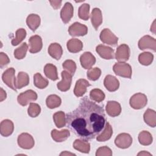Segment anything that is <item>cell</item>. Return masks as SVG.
I'll return each mask as SVG.
<instances>
[{"mask_svg":"<svg viewBox=\"0 0 156 156\" xmlns=\"http://www.w3.org/2000/svg\"><path fill=\"white\" fill-rule=\"evenodd\" d=\"M51 137L55 142H63L65 141L70 135V132L68 129H63L62 130H57L53 129L51 133Z\"/></svg>","mask_w":156,"mask_h":156,"instance_id":"obj_22","label":"cell"},{"mask_svg":"<svg viewBox=\"0 0 156 156\" xmlns=\"http://www.w3.org/2000/svg\"><path fill=\"white\" fill-rule=\"evenodd\" d=\"M62 103L61 98L56 94H51L48 96L46 99L47 107L50 109L58 107Z\"/></svg>","mask_w":156,"mask_h":156,"instance_id":"obj_31","label":"cell"},{"mask_svg":"<svg viewBox=\"0 0 156 156\" xmlns=\"http://www.w3.org/2000/svg\"><path fill=\"white\" fill-rule=\"evenodd\" d=\"M101 70L97 67L90 69L87 73V76L88 79L93 81H95L98 80L101 76Z\"/></svg>","mask_w":156,"mask_h":156,"instance_id":"obj_41","label":"cell"},{"mask_svg":"<svg viewBox=\"0 0 156 156\" xmlns=\"http://www.w3.org/2000/svg\"><path fill=\"white\" fill-rule=\"evenodd\" d=\"M60 155H76V154L71 153V152H67V151H64V152H62V153H60Z\"/></svg>","mask_w":156,"mask_h":156,"instance_id":"obj_49","label":"cell"},{"mask_svg":"<svg viewBox=\"0 0 156 156\" xmlns=\"http://www.w3.org/2000/svg\"><path fill=\"white\" fill-rule=\"evenodd\" d=\"M26 31L23 28H20L17 29L15 32V38L12 39L11 43L13 46H17L26 37Z\"/></svg>","mask_w":156,"mask_h":156,"instance_id":"obj_39","label":"cell"},{"mask_svg":"<svg viewBox=\"0 0 156 156\" xmlns=\"http://www.w3.org/2000/svg\"><path fill=\"white\" fill-rule=\"evenodd\" d=\"M28 49V46L26 43H23L20 47L17 48L14 51V56L18 60H21L24 58L26 55Z\"/></svg>","mask_w":156,"mask_h":156,"instance_id":"obj_37","label":"cell"},{"mask_svg":"<svg viewBox=\"0 0 156 156\" xmlns=\"http://www.w3.org/2000/svg\"><path fill=\"white\" fill-rule=\"evenodd\" d=\"M29 83V77L27 73L25 72H19L16 78L15 85L16 89H21L24 87L28 85Z\"/></svg>","mask_w":156,"mask_h":156,"instance_id":"obj_30","label":"cell"},{"mask_svg":"<svg viewBox=\"0 0 156 156\" xmlns=\"http://www.w3.org/2000/svg\"><path fill=\"white\" fill-rule=\"evenodd\" d=\"M62 80L58 82L57 87L61 91H66L69 90L72 82V75L66 71H63L61 73Z\"/></svg>","mask_w":156,"mask_h":156,"instance_id":"obj_12","label":"cell"},{"mask_svg":"<svg viewBox=\"0 0 156 156\" xmlns=\"http://www.w3.org/2000/svg\"><path fill=\"white\" fill-rule=\"evenodd\" d=\"M51 6L55 10L59 9L62 5V1H49Z\"/></svg>","mask_w":156,"mask_h":156,"instance_id":"obj_45","label":"cell"},{"mask_svg":"<svg viewBox=\"0 0 156 156\" xmlns=\"http://www.w3.org/2000/svg\"><path fill=\"white\" fill-rule=\"evenodd\" d=\"M44 73L48 78L52 80L55 81L58 79L57 68L53 64L47 63L44 67Z\"/></svg>","mask_w":156,"mask_h":156,"instance_id":"obj_29","label":"cell"},{"mask_svg":"<svg viewBox=\"0 0 156 156\" xmlns=\"http://www.w3.org/2000/svg\"><path fill=\"white\" fill-rule=\"evenodd\" d=\"M48 54L55 60H59L63 54V49L57 43H51L48 48Z\"/></svg>","mask_w":156,"mask_h":156,"instance_id":"obj_24","label":"cell"},{"mask_svg":"<svg viewBox=\"0 0 156 156\" xmlns=\"http://www.w3.org/2000/svg\"><path fill=\"white\" fill-rule=\"evenodd\" d=\"M130 48L126 44L119 45L115 53V58L119 62H124L129 60L130 57Z\"/></svg>","mask_w":156,"mask_h":156,"instance_id":"obj_11","label":"cell"},{"mask_svg":"<svg viewBox=\"0 0 156 156\" xmlns=\"http://www.w3.org/2000/svg\"><path fill=\"white\" fill-rule=\"evenodd\" d=\"M96 156H103V155H107L111 156L112 155V150L107 146H102L98 148L96 152Z\"/></svg>","mask_w":156,"mask_h":156,"instance_id":"obj_43","label":"cell"},{"mask_svg":"<svg viewBox=\"0 0 156 156\" xmlns=\"http://www.w3.org/2000/svg\"><path fill=\"white\" fill-rule=\"evenodd\" d=\"M10 63V59L7 55L4 52H0V67L3 68Z\"/></svg>","mask_w":156,"mask_h":156,"instance_id":"obj_44","label":"cell"},{"mask_svg":"<svg viewBox=\"0 0 156 156\" xmlns=\"http://www.w3.org/2000/svg\"><path fill=\"white\" fill-rule=\"evenodd\" d=\"M2 81L11 89L16 91V88L15 85L16 78H15V70L13 68H9L7 69L2 75Z\"/></svg>","mask_w":156,"mask_h":156,"instance_id":"obj_6","label":"cell"},{"mask_svg":"<svg viewBox=\"0 0 156 156\" xmlns=\"http://www.w3.org/2000/svg\"><path fill=\"white\" fill-rule=\"evenodd\" d=\"M138 155H152V154L148 152H146L145 151H143L140 152H139L138 154Z\"/></svg>","mask_w":156,"mask_h":156,"instance_id":"obj_48","label":"cell"},{"mask_svg":"<svg viewBox=\"0 0 156 156\" xmlns=\"http://www.w3.org/2000/svg\"><path fill=\"white\" fill-rule=\"evenodd\" d=\"M96 51L104 59L110 60L114 58V50L109 46L99 44L96 48Z\"/></svg>","mask_w":156,"mask_h":156,"instance_id":"obj_16","label":"cell"},{"mask_svg":"<svg viewBox=\"0 0 156 156\" xmlns=\"http://www.w3.org/2000/svg\"><path fill=\"white\" fill-rule=\"evenodd\" d=\"M150 30L153 33V34H155V20L154 21L151 27V29Z\"/></svg>","mask_w":156,"mask_h":156,"instance_id":"obj_47","label":"cell"},{"mask_svg":"<svg viewBox=\"0 0 156 156\" xmlns=\"http://www.w3.org/2000/svg\"><path fill=\"white\" fill-rule=\"evenodd\" d=\"M54 122L58 128H62L66 125V116L63 112L59 111L53 115Z\"/></svg>","mask_w":156,"mask_h":156,"instance_id":"obj_32","label":"cell"},{"mask_svg":"<svg viewBox=\"0 0 156 156\" xmlns=\"http://www.w3.org/2000/svg\"><path fill=\"white\" fill-rule=\"evenodd\" d=\"M90 97L93 101L96 102H101L104 100L105 95L101 90L94 88L91 90L90 93Z\"/></svg>","mask_w":156,"mask_h":156,"instance_id":"obj_36","label":"cell"},{"mask_svg":"<svg viewBox=\"0 0 156 156\" xmlns=\"http://www.w3.org/2000/svg\"><path fill=\"white\" fill-rule=\"evenodd\" d=\"M73 147L82 153L88 154L90 151V144L83 140H76L73 143Z\"/></svg>","mask_w":156,"mask_h":156,"instance_id":"obj_27","label":"cell"},{"mask_svg":"<svg viewBox=\"0 0 156 156\" xmlns=\"http://www.w3.org/2000/svg\"><path fill=\"white\" fill-rule=\"evenodd\" d=\"M81 66L85 69H90L96 63L95 57L90 52H85L80 57Z\"/></svg>","mask_w":156,"mask_h":156,"instance_id":"obj_13","label":"cell"},{"mask_svg":"<svg viewBox=\"0 0 156 156\" xmlns=\"http://www.w3.org/2000/svg\"><path fill=\"white\" fill-rule=\"evenodd\" d=\"M143 119L146 124L152 127L156 126V112L155 110L148 108L146 110L143 115Z\"/></svg>","mask_w":156,"mask_h":156,"instance_id":"obj_28","label":"cell"},{"mask_svg":"<svg viewBox=\"0 0 156 156\" xmlns=\"http://www.w3.org/2000/svg\"><path fill=\"white\" fill-rule=\"evenodd\" d=\"M73 13L74 8L73 5L70 2H66L60 11V18L62 21L65 24L68 23L73 16Z\"/></svg>","mask_w":156,"mask_h":156,"instance_id":"obj_15","label":"cell"},{"mask_svg":"<svg viewBox=\"0 0 156 156\" xmlns=\"http://www.w3.org/2000/svg\"><path fill=\"white\" fill-rule=\"evenodd\" d=\"M38 96L35 91L32 90H28L24 92L20 93L17 98V101L19 104L22 106H26L30 104L32 101H35L37 99Z\"/></svg>","mask_w":156,"mask_h":156,"instance_id":"obj_5","label":"cell"},{"mask_svg":"<svg viewBox=\"0 0 156 156\" xmlns=\"http://www.w3.org/2000/svg\"><path fill=\"white\" fill-rule=\"evenodd\" d=\"M41 23L40 17L39 15L34 13L28 15L26 19V24L29 28L33 32H35L36 29L40 26Z\"/></svg>","mask_w":156,"mask_h":156,"instance_id":"obj_26","label":"cell"},{"mask_svg":"<svg viewBox=\"0 0 156 156\" xmlns=\"http://www.w3.org/2000/svg\"><path fill=\"white\" fill-rule=\"evenodd\" d=\"M66 47L70 52L77 53L82 51L83 48V43L77 38H71L68 41Z\"/></svg>","mask_w":156,"mask_h":156,"instance_id":"obj_25","label":"cell"},{"mask_svg":"<svg viewBox=\"0 0 156 156\" xmlns=\"http://www.w3.org/2000/svg\"><path fill=\"white\" fill-rule=\"evenodd\" d=\"M91 22L95 30H98L102 23V15L99 8H94L90 15Z\"/></svg>","mask_w":156,"mask_h":156,"instance_id":"obj_21","label":"cell"},{"mask_svg":"<svg viewBox=\"0 0 156 156\" xmlns=\"http://www.w3.org/2000/svg\"><path fill=\"white\" fill-rule=\"evenodd\" d=\"M90 86V83L84 79H80L77 80L74 89V93L77 97L82 96L86 92L87 88Z\"/></svg>","mask_w":156,"mask_h":156,"instance_id":"obj_17","label":"cell"},{"mask_svg":"<svg viewBox=\"0 0 156 156\" xmlns=\"http://www.w3.org/2000/svg\"><path fill=\"white\" fill-rule=\"evenodd\" d=\"M62 66L65 69H66L72 76H73L76 70V64L74 61L72 60H66L63 64Z\"/></svg>","mask_w":156,"mask_h":156,"instance_id":"obj_42","label":"cell"},{"mask_svg":"<svg viewBox=\"0 0 156 156\" xmlns=\"http://www.w3.org/2000/svg\"><path fill=\"white\" fill-rule=\"evenodd\" d=\"M29 52L32 54H35L40 52L43 47L42 39L40 36L38 35H35L32 36L29 40Z\"/></svg>","mask_w":156,"mask_h":156,"instance_id":"obj_14","label":"cell"},{"mask_svg":"<svg viewBox=\"0 0 156 156\" xmlns=\"http://www.w3.org/2000/svg\"><path fill=\"white\" fill-rule=\"evenodd\" d=\"M138 48L141 50L151 49L154 52L156 51V40L150 35H144L138 41Z\"/></svg>","mask_w":156,"mask_h":156,"instance_id":"obj_8","label":"cell"},{"mask_svg":"<svg viewBox=\"0 0 156 156\" xmlns=\"http://www.w3.org/2000/svg\"><path fill=\"white\" fill-rule=\"evenodd\" d=\"M132 141V138L129 133H122L116 137L115 144L119 148L127 149L131 146Z\"/></svg>","mask_w":156,"mask_h":156,"instance_id":"obj_9","label":"cell"},{"mask_svg":"<svg viewBox=\"0 0 156 156\" xmlns=\"http://www.w3.org/2000/svg\"><path fill=\"white\" fill-rule=\"evenodd\" d=\"M7 98V94L5 90H3L2 88H0V102L3 101Z\"/></svg>","mask_w":156,"mask_h":156,"instance_id":"obj_46","label":"cell"},{"mask_svg":"<svg viewBox=\"0 0 156 156\" xmlns=\"http://www.w3.org/2000/svg\"><path fill=\"white\" fill-rule=\"evenodd\" d=\"M154 60V55L149 52H144L141 53L138 56L139 62L144 66L151 65Z\"/></svg>","mask_w":156,"mask_h":156,"instance_id":"obj_35","label":"cell"},{"mask_svg":"<svg viewBox=\"0 0 156 156\" xmlns=\"http://www.w3.org/2000/svg\"><path fill=\"white\" fill-rule=\"evenodd\" d=\"M41 112L40 106L36 103L30 102L29 104V107L27 109V113L29 116L32 118H35L38 116Z\"/></svg>","mask_w":156,"mask_h":156,"instance_id":"obj_40","label":"cell"},{"mask_svg":"<svg viewBox=\"0 0 156 156\" xmlns=\"http://www.w3.org/2000/svg\"><path fill=\"white\" fill-rule=\"evenodd\" d=\"M34 84L39 89H43L48 85L49 82L46 79L44 78L41 74L37 73L34 76Z\"/></svg>","mask_w":156,"mask_h":156,"instance_id":"obj_33","label":"cell"},{"mask_svg":"<svg viewBox=\"0 0 156 156\" xmlns=\"http://www.w3.org/2000/svg\"><path fill=\"white\" fill-rule=\"evenodd\" d=\"M152 136L148 131L143 130L138 135V141L141 145H150L152 143Z\"/></svg>","mask_w":156,"mask_h":156,"instance_id":"obj_34","label":"cell"},{"mask_svg":"<svg viewBox=\"0 0 156 156\" xmlns=\"http://www.w3.org/2000/svg\"><path fill=\"white\" fill-rule=\"evenodd\" d=\"M105 110L110 116L116 117L120 115L121 112V107L119 102L114 101H110L107 103Z\"/></svg>","mask_w":156,"mask_h":156,"instance_id":"obj_18","label":"cell"},{"mask_svg":"<svg viewBox=\"0 0 156 156\" xmlns=\"http://www.w3.org/2000/svg\"><path fill=\"white\" fill-rule=\"evenodd\" d=\"M105 123L103 106L96 104L87 97L82 99L76 109L66 115L67 127L80 139L86 141L99 135Z\"/></svg>","mask_w":156,"mask_h":156,"instance_id":"obj_1","label":"cell"},{"mask_svg":"<svg viewBox=\"0 0 156 156\" xmlns=\"http://www.w3.org/2000/svg\"><path fill=\"white\" fill-rule=\"evenodd\" d=\"M104 85L108 91L113 92L116 91L119 88V82L115 76L107 75L104 79Z\"/></svg>","mask_w":156,"mask_h":156,"instance_id":"obj_19","label":"cell"},{"mask_svg":"<svg viewBox=\"0 0 156 156\" xmlns=\"http://www.w3.org/2000/svg\"><path fill=\"white\" fill-rule=\"evenodd\" d=\"M14 130L13 122L10 119H4L0 124V133L3 136L7 137L12 134Z\"/></svg>","mask_w":156,"mask_h":156,"instance_id":"obj_20","label":"cell"},{"mask_svg":"<svg viewBox=\"0 0 156 156\" xmlns=\"http://www.w3.org/2000/svg\"><path fill=\"white\" fill-rule=\"evenodd\" d=\"M113 72L120 77L130 79L132 74L131 66L125 62L116 63L113 66Z\"/></svg>","mask_w":156,"mask_h":156,"instance_id":"obj_2","label":"cell"},{"mask_svg":"<svg viewBox=\"0 0 156 156\" xmlns=\"http://www.w3.org/2000/svg\"><path fill=\"white\" fill-rule=\"evenodd\" d=\"M68 32L72 37L84 36L88 32V28L84 24L75 22L69 27Z\"/></svg>","mask_w":156,"mask_h":156,"instance_id":"obj_10","label":"cell"},{"mask_svg":"<svg viewBox=\"0 0 156 156\" xmlns=\"http://www.w3.org/2000/svg\"><path fill=\"white\" fill-rule=\"evenodd\" d=\"M99 38L102 43L113 47L118 44V38L108 28H105L101 32Z\"/></svg>","mask_w":156,"mask_h":156,"instance_id":"obj_4","label":"cell"},{"mask_svg":"<svg viewBox=\"0 0 156 156\" xmlns=\"http://www.w3.org/2000/svg\"><path fill=\"white\" fill-rule=\"evenodd\" d=\"M90 7L88 4H83L79 7L78 10V16L80 19L84 21H87L89 19Z\"/></svg>","mask_w":156,"mask_h":156,"instance_id":"obj_38","label":"cell"},{"mask_svg":"<svg viewBox=\"0 0 156 156\" xmlns=\"http://www.w3.org/2000/svg\"><path fill=\"white\" fill-rule=\"evenodd\" d=\"M113 134V129L109 122L105 123V127L102 130V132H101L99 135L96 136V140L99 142H104L108 140Z\"/></svg>","mask_w":156,"mask_h":156,"instance_id":"obj_23","label":"cell"},{"mask_svg":"<svg viewBox=\"0 0 156 156\" xmlns=\"http://www.w3.org/2000/svg\"><path fill=\"white\" fill-rule=\"evenodd\" d=\"M147 102V96L141 93H138L133 94L129 101L130 107L135 110H139L144 108L146 105Z\"/></svg>","mask_w":156,"mask_h":156,"instance_id":"obj_3","label":"cell"},{"mask_svg":"<svg viewBox=\"0 0 156 156\" xmlns=\"http://www.w3.org/2000/svg\"><path fill=\"white\" fill-rule=\"evenodd\" d=\"M18 146L24 149H30L35 144V141L31 135L28 133H21L17 139Z\"/></svg>","mask_w":156,"mask_h":156,"instance_id":"obj_7","label":"cell"}]
</instances>
